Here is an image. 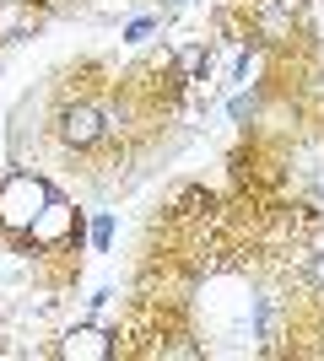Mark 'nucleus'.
<instances>
[{"mask_svg": "<svg viewBox=\"0 0 324 361\" xmlns=\"http://www.w3.org/2000/svg\"><path fill=\"white\" fill-rule=\"evenodd\" d=\"M76 211L65 205V200H49L44 211H38V221L28 226V238L38 243V248H65V243H76Z\"/></svg>", "mask_w": 324, "mask_h": 361, "instance_id": "f03ea898", "label": "nucleus"}, {"mask_svg": "<svg viewBox=\"0 0 324 361\" xmlns=\"http://www.w3.org/2000/svg\"><path fill=\"white\" fill-rule=\"evenodd\" d=\"M103 114H97L92 103H76V108H65L60 114V135H65V146H76V151H87V146H97L103 140Z\"/></svg>", "mask_w": 324, "mask_h": 361, "instance_id": "7ed1b4c3", "label": "nucleus"}, {"mask_svg": "<svg viewBox=\"0 0 324 361\" xmlns=\"http://www.w3.org/2000/svg\"><path fill=\"white\" fill-rule=\"evenodd\" d=\"M49 200H54V195H49V183H44V178H32V173H16V178H6V183H0V226L28 232Z\"/></svg>", "mask_w": 324, "mask_h": 361, "instance_id": "f257e3e1", "label": "nucleus"}, {"mask_svg": "<svg viewBox=\"0 0 324 361\" xmlns=\"http://www.w3.org/2000/svg\"><path fill=\"white\" fill-rule=\"evenodd\" d=\"M60 356L65 361H108L114 356V340H108L103 329H92V324H87V329H71L60 340Z\"/></svg>", "mask_w": 324, "mask_h": 361, "instance_id": "20e7f679", "label": "nucleus"}]
</instances>
